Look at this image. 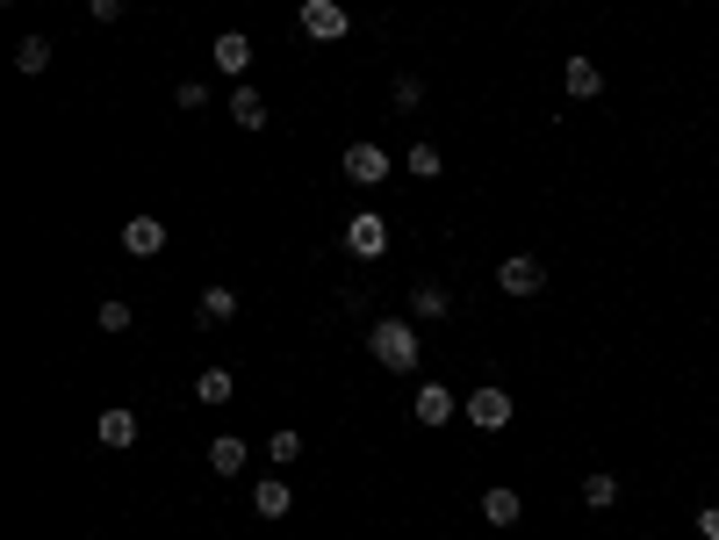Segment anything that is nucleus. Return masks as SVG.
Segmentation results:
<instances>
[{
    "label": "nucleus",
    "mask_w": 719,
    "mask_h": 540,
    "mask_svg": "<svg viewBox=\"0 0 719 540\" xmlns=\"http://www.w3.org/2000/svg\"><path fill=\"white\" fill-rule=\"evenodd\" d=\"M367 353H375L389 375H411L417 353H425V339H417V325H403V317H381V325L367 331Z\"/></svg>",
    "instance_id": "1"
},
{
    "label": "nucleus",
    "mask_w": 719,
    "mask_h": 540,
    "mask_svg": "<svg viewBox=\"0 0 719 540\" xmlns=\"http://www.w3.org/2000/svg\"><path fill=\"white\" fill-rule=\"evenodd\" d=\"M345 253H353V260H381V253H389V216H381V210H353V216H345Z\"/></svg>",
    "instance_id": "2"
},
{
    "label": "nucleus",
    "mask_w": 719,
    "mask_h": 540,
    "mask_svg": "<svg viewBox=\"0 0 719 540\" xmlns=\"http://www.w3.org/2000/svg\"><path fill=\"white\" fill-rule=\"evenodd\" d=\"M468 425H475V433H504V425L518 419V403H511V389H468Z\"/></svg>",
    "instance_id": "3"
},
{
    "label": "nucleus",
    "mask_w": 719,
    "mask_h": 540,
    "mask_svg": "<svg viewBox=\"0 0 719 540\" xmlns=\"http://www.w3.org/2000/svg\"><path fill=\"white\" fill-rule=\"evenodd\" d=\"M295 22H303L309 44H339V36L353 30V22H345V0H303V15H295Z\"/></svg>",
    "instance_id": "4"
},
{
    "label": "nucleus",
    "mask_w": 719,
    "mask_h": 540,
    "mask_svg": "<svg viewBox=\"0 0 719 540\" xmlns=\"http://www.w3.org/2000/svg\"><path fill=\"white\" fill-rule=\"evenodd\" d=\"M497 289L504 296H540V289H547V267L532 260V253H511V260L497 267Z\"/></svg>",
    "instance_id": "5"
},
{
    "label": "nucleus",
    "mask_w": 719,
    "mask_h": 540,
    "mask_svg": "<svg viewBox=\"0 0 719 540\" xmlns=\"http://www.w3.org/2000/svg\"><path fill=\"white\" fill-rule=\"evenodd\" d=\"M345 180H360V188H375V180H389V152H381L375 138L345 144Z\"/></svg>",
    "instance_id": "6"
},
{
    "label": "nucleus",
    "mask_w": 719,
    "mask_h": 540,
    "mask_svg": "<svg viewBox=\"0 0 719 540\" xmlns=\"http://www.w3.org/2000/svg\"><path fill=\"white\" fill-rule=\"evenodd\" d=\"M122 253H130V260H158V253H166V216H130V224H122Z\"/></svg>",
    "instance_id": "7"
},
{
    "label": "nucleus",
    "mask_w": 719,
    "mask_h": 540,
    "mask_svg": "<svg viewBox=\"0 0 719 540\" xmlns=\"http://www.w3.org/2000/svg\"><path fill=\"white\" fill-rule=\"evenodd\" d=\"M411 411H417V425H446L453 411H461V397L446 383H417V397H411Z\"/></svg>",
    "instance_id": "8"
},
{
    "label": "nucleus",
    "mask_w": 719,
    "mask_h": 540,
    "mask_svg": "<svg viewBox=\"0 0 719 540\" xmlns=\"http://www.w3.org/2000/svg\"><path fill=\"white\" fill-rule=\"evenodd\" d=\"M94 439H102L108 454H122V447H138V411H102V419H94Z\"/></svg>",
    "instance_id": "9"
},
{
    "label": "nucleus",
    "mask_w": 719,
    "mask_h": 540,
    "mask_svg": "<svg viewBox=\"0 0 719 540\" xmlns=\"http://www.w3.org/2000/svg\"><path fill=\"white\" fill-rule=\"evenodd\" d=\"M482 519H490V526H497V533H511V526L518 519H526V497H518V490H482Z\"/></svg>",
    "instance_id": "10"
},
{
    "label": "nucleus",
    "mask_w": 719,
    "mask_h": 540,
    "mask_svg": "<svg viewBox=\"0 0 719 540\" xmlns=\"http://www.w3.org/2000/svg\"><path fill=\"white\" fill-rule=\"evenodd\" d=\"M598 87H604V72L590 66V58H568V66H562V94H568V102H598Z\"/></svg>",
    "instance_id": "11"
},
{
    "label": "nucleus",
    "mask_w": 719,
    "mask_h": 540,
    "mask_svg": "<svg viewBox=\"0 0 719 540\" xmlns=\"http://www.w3.org/2000/svg\"><path fill=\"white\" fill-rule=\"evenodd\" d=\"M245 66H252V36H245V30H223L216 36V72L245 80Z\"/></svg>",
    "instance_id": "12"
},
{
    "label": "nucleus",
    "mask_w": 719,
    "mask_h": 540,
    "mask_svg": "<svg viewBox=\"0 0 719 540\" xmlns=\"http://www.w3.org/2000/svg\"><path fill=\"white\" fill-rule=\"evenodd\" d=\"M195 317H202V325H231V317H238V289L209 281V289H202V303H195Z\"/></svg>",
    "instance_id": "13"
},
{
    "label": "nucleus",
    "mask_w": 719,
    "mask_h": 540,
    "mask_svg": "<svg viewBox=\"0 0 719 540\" xmlns=\"http://www.w3.org/2000/svg\"><path fill=\"white\" fill-rule=\"evenodd\" d=\"M252 512H259V519H288V512H295V490L281 483V476H267V483L252 490Z\"/></svg>",
    "instance_id": "14"
},
{
    "label": "nucleus",
    "mask_w": 719,
    "mask_h": 540,
    "mask_svg": "<svg viewBox=\"0 0 719 540\" xmlns=\"http://www.w3.org/2000/svg\"><path fill=\"white\" fill-rule=\"evenodd\" d=\"M231 116H238V130H267V94L238 80V87H231Z\"/></svg>",
    "instance_id": "15"
},
{
    "label": "nucleus",
    "mask_w": 719,
    "mask_h": 540,
    "mask_svg": "<svg viewBox=\"0 0 719 540\" xmlns=\"http://www.w3.org/2000/svg\"><path fill=\"white\" fill-rule=\"evenodd\" d=\"M231 397H238L231 367H202V375H195V403H209V411H216V403H231Z\"/></svg>",
    "instance_id": "16"
},
{
    "label": "nucleus",
    "mask_w": 719,
    "mask_h": 540,
    "mask_svg": "<svg viewBox=\"0 0 719 540\" xmlns=\"http://www.w3.org/2000/svg\"><path fill=\"white\" fill-rule=\"evenodd\" d=\"M245 454H252V447H245V439L216 433V439H209V469H216V476H238V469H245Z\"/></svg>",
    "instance_id": "17"
},
{
    "label": "nucleus",
    "mask_w": 719,
    "mask_h": 540,
    "mask_svg": "<svg viewBox=\"0 0 719 540\" xmlns=\"http://www.w3.org/2000/svg\"><path fill=\"white\" fill-rule=\"evenodd\" d=\"M618 505V476H582V512H612Z\"/></svg>",
    "instance_id": "18"
},
{
    "label": "nucleus",
    "mask_w": 719,
    "mask_h": 540,
    "mask_svg": "<svg viewBox=\"0 0 719 540\" xmlns=\"http://www.w3.org/2000/svg\"><path fill=\"white\" fill-rule=\"evenodd\" d=\"M403 166H411L417 180H439V174H446V152H439V144H411V152H403Z\"/></svg>",
    "instance_id": "19"
},
{
    "label": "nucleus",
    "mask_w": 719,
    "mask_h": 540,
    "mask_svg": "<svg viewBox=\"0 0 719 540\" xmlns=\"http://www.w3.org/2000/svg\"><path fill=\"white\" fill-rule=\"evenodd\" d=\"M44 66H51V44H44V36H22V44H15V72H30V80H36Z\"/></svg>",
    "instance_id": "20"
},
{
    "label": "nucleus",
    "mask_w": 719,
    "mask_h": 540,
    "mask_svg": "<svg viewBox=\"0 0 719 540\" xmlns=\"http://www.w3.org/2000/svg\"><path fill=\"white\" fill-rule=\"evenodd\" d=\"M209 102H216V94H209V80H180V87H173V108H188V116H202Z\"/></svg>",
    "instance_id": "21"
},
{
    "label": "nucleus",
    "mask_w": 719,
    "mask_h": 540,
    "mask_svg": "<svg viewBox=\"0 0 719 540\" xmlns=\"http://www.w3.org/2000/svg\"><path fill=\"white\" fill-rule=\"evenodd\" d=\"M411 310L417 317H446V289H439V281H425V289L411 296Z\"/></svg>",
    "instance_id": "22"
},
{
    "label": "nucleus",
    "mask_w": 719,
    "mask_h": 540,
    "mask_svg": "<svg viewBox=\"0 0 719 540\" xmlns=\"http://www.w3.org/2000/svg\"><path fill=\"white\" fill-rule=\"evenodd\" d=\"M267 454H274V469H288L295 454H303V433H274V439H267Z\"/></svg>",
    "instance_id": "23"
},
{
    "label": "nucleus",
    "mask_w": 719,
    "mask_h": 540,
    "mask_svg": "<svg viewBox=\"0 0 719 540\" xmlns=\"http://www.w3.org/2000/svg\"><path fill=\"white\" fill-rule=\"evenodd\" d=\"M417 102H425V87H417V72H403V80H396V108H403V116H411Z\"/></svg>",
    "instance_id": "24"
},
{
    "label": "nucleus",
    "mask_w": 719,
    "mask_h": 540,
    "mask_svg": "<svg viewBox=\"0 0 719 540\" xmlns=\"http://www.w3.org/2000/svg\"><path fill=\"white\" fill-rule=\"evenodd\" d=\"M102 331H130V303L108 296V303H102Z\"/></svg>",
    "instance_id": "25"
},
{
    "label": "nucleus",
    "mask_w": 719,
    "mask_h": 540,
    "mask_svg": "<svg viewBox=\"0 0 719 540\" xmlns=\"http://www.w3.org/2000/svg\"><path fill=\"white\" fill-rule=\"evenodd\" d=\"M698 533H705V540H719V505H698Z\"/></svg>",
    "instance_id": "26"
},
{
    "label": "nucleus",
    "mask_w": 719,
    "mask_h": 540,
    "mask_svg": "<svg viewBox=\"0 0 719 540\" xmlns=\"http://www.w3.org/2000/svg\"><path fill=\"white\" fill-rule=\"evenodd\" d=\"M86 8H94V22H116L122 15V0H86Z\"/></svg>",
    "instance_id": "27"
},
{
    "label": "nucleus",
    "mask_w": 719,
    "mask_h": 540,
    "mask_svg": "<svg viewBox=\"0 0 719 540\" xmlns=\"http://www.w3.org/2000/svg\"><path fill=\"white\" fill-rule=\"evenodd\" d=\"M640 540H655V533H640Z\"/></svg>",
    "instance_id": "28"
},
{
    "label": "nucleus",
    "mask_w": 719,
    "mask_h": 540,
    "mask_svg": "<svg viewBox=\"0 0 719 540\" xmlns=\"http://www.w3.org/2000/svg\"><path fill=\"white\" fill-rule=\"evenodd\" d=\"M504 540H511V533H504Z\"/></svg>",
    "instance_id": "29"
}]
</instances>
